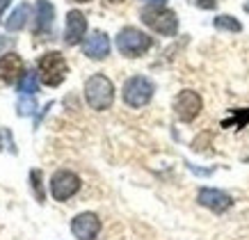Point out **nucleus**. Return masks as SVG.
Segmentation results:
<instances>
[{
  "label": "nucleus",
  "mask_w": 249,
  "mask_h": 240,
  "mask_svg": "<svg viewBox=\"0 0 249 240\" xmlns=\"http://www.w3.org/2000/svg\"><path fill=\"white\" fill-rule=\"evenodd\" d=\"M85 101L94 110H107L114 101V85L103 74H94L85 83Z\"/></svg>",
  "instance_id": "f257e3e1"
},
{
  "label": "nucleus",
  "mask_w": 249,
  "mask_h": 240,
  "mask_svg": "<svg viewBox=\"0 0 249 240\" xmlns=\"http://www.w3.org/2000/svg\"><path fill=\"white\" fill-rule=\"evenodd\" d=\"M69 74L67 60L62 57V53H46L39 57V75H41V83L48 87H57L64 83V78Z\"/></svg>",
  "instance_id": "f03ea898"
},
{
  "label": "nucleus",
  "mask_w": 249,
  "mask_h": 240,
  "mask_svg": "<svg viewBox=\"0 0 249 240\" xmlns=\"http://www.w3.org/2000/svg\"><path fill=\"white\" fill-rule=\"evenodd\" d=\"M153 46V39L137 28H124L117 35V48L126 57H140Z\"/></svg>",
  "instance_id": "7ed1b4c3"
},
{
  "label": "nucleus",
  "mask_w": 249,
  "mask_h": 240,
  "mask_svg": "<svg viewBox=\"0 0 249 240\" xmlns=\"http://www.w3.org/2000/svg\"><path fill=\"white\" fill-rule=\"evenodd\" d=\"M140 16H142L144 25H149L151 30L160 32V35H165V37H172V35H176V30H178V18H176V14H174L172 9L160 7V5L142 9Z\"/></svg>",
  "instance_id": "20e7f679"
},
{
  "label": "nucleus",
  "mask_w": 249,
  "mask_h": 240,
  "mask_svg": "<svg viewBox=\"0 0 249 240\" xmlns=\"http://www.w3.org/2000/svg\"><path fill=\"white\" fill-rule=\"evenodd\" d=\"M153 96V83L144 75H133L124 85V101L130 108H142L151 101Z\"/></svg>",
  "instance_id": "39448f33"
},
{
  "label": "nucleus",
  "mask_w": 249,
  "mask_h": 240,
  "mask_svg": "<svg viewBox=\"0 0 249 240\" xmlns=\"http://www.w3.org/2000/svg\"><path fill=\"white\" fill-rule=\"evenodd\" d=\"M80 190V179H78L73 172H55L53 179H51V192L57 202H67L69 197H73Z\"/></svg>",
  "instance_id": "423d86ee"
},
{
  "label": "nucleus",
  "mask_w": 249,
  "mask_h": 240,
  "mask_svg": "<svg viewBox=\"0 0 249 240\" xmlns=\"http://www.w3.org/2000/svg\"><path fill=\"white\" fill-rule=\"evenodd\" d=\"M201 96L196 92H190V90H183L178 96L174 98V112L181 121H192L196 119V114L201 112Z\"/></svg>",
  "instance_id": "0eeeda50"
},
{
  "label": "nucleus",
  "mask_w": 249,
  "mask_h": 240,
  "mask_svg": "<svg viewBox=\"0 0 249 240\" xmlns=\"http://www.w3.org/2000/svg\"><path fill=\"white\" fill-rule=\"evenodd\" d=\"M71 231L78 240H94L101 231V220L96 213H80L71 220Z\"/></svg>",
  "instance_id": "6e6552de"
},
{
  "label": "nucleus",
  "mask_w": 249,
  "mask_h": 240,
  "mask_svg": "<svg viewBox=\"0 0 249 240\" xmlns=\"http://www.w3.org/2000/svg\"><path fill=\"white\" fill-rule=\"evenodd\" d=\"M83 51L87 57L91 60H106L107 55H110V39H107L106 32H91L89 37L83 41Z\"/></svg>",
  "instance_id": "1a4fd4ad"
},
{
  "label": "nucleus",
  "mask_w": 249,
  "mask_h": 240,
  "mask_svg": "<svg viewBox=\"0 0 249 240\" xmlns=\"http://www.w3.org/2000/svg\"><path fill=\"white\" fill-rule=\"evenodd\" d=\"M199 203L201 206H206V208L215 210V213H224V210L231 208V203H233V199L227 195V192H222V190H215V188H204L199 190Z\"/></svg>",
  "instance_id": "9d476101"
},
{
  "label": "nucleus",
  "mask_w": 249,
  "mask_h": 240,
  "mask_svg": "<svg viewBox=\"0 0 249 240\" xmlns=\"http://www.w3.org/2000/svg\"><path fill=\"white\" fill-rule=\"evenodd\" d=\"M87 32V18L83 12H69L67 14V30H64V41L69 46H76Z\"/></svg>",
  "instance_id": "9b49d317"
},
{
  "label": "nucleus",
  "mask_w": 249,
  "mask_h": 240,
  "mask_svg": "<svg viewBox=\"0 0 249 240\" xmlns=\"http://www.w3.org/2000/svg\"><path fill=\"white\" fill-rule=\"evenodd\" d=\"M23 60L16 53H7L0 57V80L2 83H16L18 78H23Z\"/></svg>",
  "instance_id": "f8f14e48"
},
{
  "label": "nucleus",
  "mask_w": 249,
  "mask_h": 240,
  "mask_svg": "<svg viewBox=\"0 0 249 240\" xmlns=\"http://www.w3.org/2000/svg\"><path fill=\"white\" fill-rule=\"evenodd\" d=\"M55 18V7L48 0H37V23H35V35L37 37H46L51 28H53Z\"/></svg>",
  "instance_id": "ddd939ff"
},
{
  "label": "nucleus",
  "mask_w": 249,
  "mask_h": 240,
  "mask_svg": "<svg viewBox=\"0 0 249 240\" xmlns=\"http://www.w3.org/2000/svg\"><path fill=\"white\" fill-rule=\"evenodd\" d=\"M28 16H30V7L23 2L21 7H16L12 14H9V18H7V23H5V28L7 30H12V32H16V30H21L23 25L28 23Z\"/></svg>",
  "instance_id": "4468645a"
},
{
  "label": "nucleus",
  "mask_w": 249,
  "mask_h": 240,
  "mask_svg": "<svg viewBox=\"0 0 249 240\" xmlns=\"http://www.w3.org/2000/svg\"><path fill=\"white\" fill-rule=\"evenodd\" d=\"M215 28H217V30H229V32H240L242 30L240 21H235L233 16H229V14L217 16V18H215Z\"/></svg>",
  "instance_id": "2eb2a0df"
},
{
  "label": "nucleus",
  "mask_w": 249,
  "mask_h": 240,
  "mask_svg": "<svg viewBox=\"0 0 249 240\" xmlns=\"http://www.w3.org/2000/svg\"><path fill=\"white\" fill-rule=\"evenodd\" d=\"M39 90V78L37 74H25L21 78V85H18V92H23V94H35V92Z\"/></svg>",
  "instance_id": "dca6fc26"
},
{
  "label": "nucleus",
  "mask_w": 249,
  "mask_h": 240,
  "mask_svg": "<svg viewBox=\"0 0 249 240\" xmlns=\"http://www.w3.org/2000/svg\"><path fill=\"white\" fill-rule=\"evenodd\" d=\"M231 114H233V119H227L222 126H235V128H245L249 124V108L242 112V110H231Z\"/></svg>",
  "instance_id": "f3484780"
},
{
  "label": "nucleus",
  "mask_w": 249,
  "mask_h": 240,
  "mask_svg": "<svg viewBox=\"0 0 249 240\" xmlns=\"http://www.w3.org/2000/svg\"><path fill=\"white\" fill-rule=\"evenodd\" d=\"M30 181H32V188H35L37 199H39V202H44V190H41V172L32 169V172H30Z\"/></svg>",
  "instance_id": "a211bd4d"
},
{
  "label": "nucleus",
  "mask_w": 249,
  "mask_h": 240,
  "mask_svg": "<svg viewBox=\"0 0 249 240\" xmlns=\"http://www.w3.org/2000/svg\"><path fill=\"white\" fill-rule=\"evenodd\" d=\"M37 105H35V101L32 98H21L18 101V114L21 117H28V114H32V110H35Z\"/></svg>",
  "instance_id": "6ab92c4d"
},
{
  "label": "nucleus",
  "mask_w": 249,
  "mask_h": 240,
  "mask_svg": "<svg viewBox=\"0 0 249 240\" xmlns=\"http://www.w3.org/2000/svg\"><path fill=\"white\" fill-rule=\"evenodd\" d=\"M195 5L201 9H215L217 7V0H195Z\"/></svg>",
  "instance_id": "aec40b11"
},
{
  "label": "nucleus",
  "mask_w": 249,
  "mask_h": 240,
  "mask_svg": "<svg viewBox=\"0 0 249 240\" xmlns=\"http://www.w3.org/2000/svg\"><path fill=\"white\" fill-rule=\"evenodd\" d=\"M9 7V0H0V14H2V9Z\"/></svg>",
  "instance_id": "412c9836"
},
{
  "label": "nucleus",
  "mask_w": 249,
  "mask_h": 240,
  "mask_svg": "<svg viewBox=\"0 0 249 240\" xmlns=\"http://www.w3.org/2000/svg\"><path fill=\"white\" fill-rule=\"evenodd\" d=\"M146 2H153V5H160V7H162V5H165L167 0H146Z\"/></svg>",
  "instance_id": "4be33fe9"
},
{
  "label": "nucleus",
  "mask_w": 249,
  "mask_h": 240,
  "mask_svg": "<svg viewBox=\"0 0 249 240\" xmlns=\"http://www.w3.org/2000/svg\"><path fill=\"white\" fill-rule=\"evenodd\" d=\"M73 2H91V0H73Z\"/></svg>",
  "instance_id": "5701e85b"
},
{
  "label": "nucleus",
  "mask_w": 249,
  "mask_h": 240,
  "mask_svg": "<svg viewBox=\"0 0 249 240\" xmlns=\"http://www.w3.org/2000/svg\"><path fill=\"white\" fill-rule=\"evenodd\" d=\"M107 2H124V0H107Z\"/></svg>",
  "instance_id": "b1692460"
},
{
  "label": "nucleus",
  "mask_w": 249,
  "mask_h": 240,
  "mask_svg": "<svg viewBox=\"0 0 249 240\" xmlns=\"http://www.w3.org/2000/svg\"><path fill=\"white\" fill-rule=\"evenodd\" d=\"M245 9H247V12H249V5H245Z\"/></svg>",
  "instance_id": "393cba45"
}]
</instances>
